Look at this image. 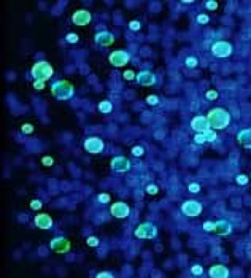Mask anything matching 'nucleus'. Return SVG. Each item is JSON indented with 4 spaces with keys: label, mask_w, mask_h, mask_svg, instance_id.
<instances>
[{
    "label": "nucleus",
    "mask_w": 251,
    "mask_h": 278,
    "mask_svg": "<svg viewBox=\"0 0 251 278\" xmlns=\"http://www.w3.org/2000/svg\"><path fill=\"white\" fill-rule=\"evenodd\" d=\"M207 119H208V124H210V129L219 130V129H224V127L229 126L230 115L224 108H213V110L208 111Z\"/></svg>",
    "instance_id": "f257e3e1"
},
{
    "label": "nucleus",
    "mask_w": 251,
    "mask_h": 278,
    "mask_svg": "<svg viewBox=\"0 0 251 278\" xmlns=\"http://www.w3.org/2000/svg\"><path fill=\"white\" fill-rule=\"evenodd\" d=\"M51 94L57 100H68L73 97L75 89L67 80H59V81H54L51 84Z\"/></svg>",
    "instance_id": "f03ea898"
},
{
    "label": "nucleus",
    "mask_w": 251,
    "mask_h": 278,
    "mask_svg": "<svg viewBox=\"0 0 251 278\" xmlns=\"http://www.w3.org/2000/svg\"><path fill=\"white\" fill-rule=\"evenodd\" d=\"M30 75L34 76V81H45L46 83L54 75V68L46 61H40V62L34 64L32 70H30Z\"/></svg>",
    "instance_id": "7ed1b4c3"
},
{
    "label": "nucleus",
    "mask_w": 251,
    "mask_h": 278,
    "mask_svg": "<svg viewBox=\"0 0 251 278\" xmlns=\"http://www.w3.org/2000/svg\"><path fill=\"white\" fill-rule=\"evenodd\" d=\"M134 234L137 239H154L157 235V227L153 222H142Z\"/></svg>",
    "instance_id": "20e7f679"
},
{
    "label": "nucleus",
    "mask_w": 251,
    "mask_h": 278,
    "mask_svg": "<svg viewBox=\"0 0 251 278\" xmlns=\"http://www.w3.org/2000/svg\"><path fill=\"white\" fill-rule=\"evenodd\" d=\"M105 148V143L100 137H89L84 140V149L91 154H99Z\"/></svg>",
    "instance_id": "39448f33"
},
{
    "label": "nucleus",
    "mask_w": 251,
    "mask_h": 278,
    "mask_svg": "<svg viewBox=\"0 0 251 278\" xmlns=\"http://www.w3.org/2000/svg\"><path fill=\"white\" fill-rule=\"evenodd\" d=\"M108 61H110V64L113 65V67H124L126 64L130 61V56H129L127 51L118 49V51H113V52L110 54Z\"/></svg>",
    "instance_id": "423d86ee"
},
{
    "label": "nucleus",
    "mask_w": 251,
    "mask_h": 278,
    "mask_svg": "<svg viewBox=\"0 0 251 278\" xmlns=\"http://www.w3.org/2000/svg\"><path fill=\"white\" fill-rule=\"evenodd\" d=\"M181 212H183L186 216L189 218H196L202 213V205L197 200H186L183 205H181Z\"/></svg>",
    "instance_id": "0eeeda50"
},
{
    "label": "nucleus",
    "mask_w": 251,
    "mask_h": 278,
    "mask_svg": "<svg viewBox=\"0 0 251 278\" xmlns=\"http://www.w3.org/2000/svg\"><path fill=\"white\" fill-rule=\"evenodd\" d=\"M212 52L216 57H229L232 54V45L227 43V41H216V43L212 46Z\"/></svg>",
    "instance_id": "6e6552de"
},
{
    "label": "nucleus",
    "mask_w": 251,
    "mask_h": 278,
    "mask_svg": "<svg viewBox=\"0 0 251 278\" xmlns=\"http://www.w3.org/2000/svg\"><path fill=\"white\" fill-rule=\"evenodd\" d=\"M110 213H111V216H115L118 219H124V218L129 216L130 208H129L127 203H124V202H116V203H111Z\"/></svg>",
    "instance_id": "1a4fd4ad"
},
{
    "label": "nucleus",
    "mask_w": 251,
    "mask_h": 278,
    "mask_svg": "<svg viewBox=\"0 0 251 278\" xmlns=\"http://www.w3.org/2000/svg\"><path fill=\"white\" fill-rule=\"evenodd\" d=\"M111 165V170H115L118 173H124V172H129L130 170V162L129 159H126L122 156H118V157H113L110 162Z\"/></svg>",
    "instance_id": "9d476101"
},
{
    "label": "nucleus",
    "mask_w": 251,
    "mask_h": 278,
    "mask_svg": "<svg viewBox=\"0 0 251 278\" xmlns=\"http://www.w3.org/2000/svg\"><path fill=\"white\" fill-rule=\"evenodd\" d=\"M49 246H51L52 251L62 254V253H67L68 249H70V242H68L65 237H56V239L51 240Z\"/></svg>",
    "instance_id": "9b49d317"
},
{
    "label": "nucleus",
    "mask_w": 251,
    "mask_h": 278,
    "mask_svg": "<svg viewBox=\"0 0 251 278\" xmlns=\"http://www.w3.org/2000/svg\"><path fill=\"white\" fill-rule=\"evenodd\" d=\"M91 19H92V15H91L88 10H78V11L73 13V16H72L73 24H76V25H80V27L89 24Z\"/></svg>",
    "instance_id": "f8f14e48"
},
{
    "label": "nucleus",
    "mask_w": 251,
    "mask_h": 278,
    "mask_svg": "<svg viewBox=\"0 0 251 278\" xmlns=\"http://www.w3.org/2000/svg\"><path fill=\"white\" fill-rule=\"evenodd\" d=\"M191 127L197 134H203V132H207L208 129H210V124H208L207 116H196L191 121Z\"/></svg>",
    "instance_id": "ddd939ff"
},
{
    "label": "nucleus",
    "mask_w": 251,
    "mask_h": 278,
    "mask_svg": "<svg viewBox=\"0 0 251 278\" xmlns=\"http://www.w3.org/2000/svg\"><path fill=\"white\" fill-rule=\"evenodd\" d=\"M113 41H115V35L108 30H102L99 34H95V43L100 46H110L113 45Z\"/></svg>",
    "instance_id": "4468645a"
},
{
    "label": "nucleus",
    "mask_w": 251,
    "mask_h": 278,
    "mask_svg": "<svg viewBox=\"0 0 251 278\" xmlns=\"http://www.w3.org/2000/svg\"><path fill=\"white\" fill-rule=\"evenodd\" d=\"M137 83L142 86H153L156 83V76L153 75L149 70H143L137 75Z\"/></svg>",
    "instance_id": "2eb2a0df"
},
{
    "label": "nucleus",
    "mask_w": 251,
    "mask_h": 278,
    "mask_svg": "<svg viewBox=\"0 0 251 278\" xmlns=\"http://www.w3.org/2000/svg\"><path fill=\"white\" fill-rule=\"evenodd\" d=\"M34 222H35V226H37L38 229H51V227H52V218H51L49 215H46V213L37 215L35 219H34Z\"/></svg>",
    "instance_id": "dca6fc26"
},
{
    "label": "nucleus",
    "mask_w": 251,
    "mask_h": 278,
    "mask_svg": "<svg viewBox=\"0 0 251 278\" xmlns=\"http://www.w3.org/2000/svg\"><path fill=\"white\" fill-rule=\"evenodd\" d=\"M208 275L213 276V278H226V276H229V269H227L226 266H221V264H218V266L210 267V270H208Z\"/></svg>",
    "instance_id": "f3484780"
},
{
    "label": "nucleus",
    "mask_w": 251,
    "mask_h": 278,
    "mask_svg": "<svg viewBox=\"0 0 251 278\" xmlns=\"http://www.w3.org/2000/svg\"><path fill=\"white\" fill-rule=\"evenodd\" d=\"M215 232H216L218 235H229V234L232 232L230 222H229V221H224V219L216 221V222H215Z\"/></svg>",
    "instance_id": "a211bd4d"
},
{
    "label": "nucleus",
    "mask_w": 251,
    "mask_h": 278,
    "mask_svg": "<svg viewBox=\"0 0 251 278\" xmlns=\"http://www.w3.org/2000/svg\"><path fill=\"white\" fill-rule=\"evenodd\" d=\"M237 140H239V143L248 149H251V129H243L239 132V135H237Z\"/></svg>",
    "instance_id": "6ab92c4d"
},
{
    "label": "nucleus",
    "mask_w": 251,
    "mask_h": 278,
    "mask_svg": "<svg viewBox=\"0 0 251 278\" xmlns=\"http://www.w3.org/2000/svg\"><path fill=\"white\" fill-rule=\"evenodd\" d=\"M111 110H113V105H111L110 100H102L99 103V111L100 113H111Z\"/></svg>",
    "instance_id": "aec40b11"
},
{
    "label": "nucleus",
    "mask_w": 251,
    "mask_h": 278,
    "mask_svg": "<svg viewBox=\"0 0 251 278\" xmlns=\"http://www.w3.org/2000/svg\"><path fill=\"white\" fill-rule=\"evenodd\" d=\"M203 137H205V142H215L216 140V132L213 129H208L207 132H203Z\"/></svg>",
    "instance_id": "412c9836"
},
{
    "label": "nucleus",
    "mask_w": 251,
    "mask_h": 278,
    "mask_svg": "<svg viewBox=\"0 0 251 278\" xmlns=\"http://www.w3.org/2000/svg\"><path fill=\"white\" fill-rule=\"evenodd\" d=\"M185 65H186L188 68H194V67L197 65V59H196V57H186Z\"/></svg>",
    "instance_id": "4be33fe9"
},
{
    "label": "nucleus",
    "mask_w": 251,
    "mask_h": 278,
    "mask_svg": "<svg viewBox=\"0 0 251 278\" xmlns=\"http://www.w3.org/2000/svg\"><path fill=\"white\" fill-rule=\"evenodd\" d=\"M203 230H205V232H215V222L205 221V222H203Z\"/></svg>",
    "instance_id": "5701e85b"
},
{
    "label": "nucleus",
    "mask_w": 251,
    "mask_h": 278,
    "mask_svg": "<svg viewBox=\"0 0 251 278\" xmlns=\"http://www.w3.org/2000/svg\"><path fill=\"white\" fill-rule=\"evenodd\" d=\"M237 183L239 185H242V186H245V185H248V181H249V178L246 176V175H237Z\"/></svg>",
    "instance_id": "b1692460"
},
{
    "label": "nucleus",
    "mask_w": 251,
    "mask_h": 278,
    "mask_svg": "<svg viewBox=\"0 0 251 278\" xmlns=\"http://www.w3.org/2000/svg\"><path fill=\"white\" fill-rule=\"evenodd\" d=\"M143 153H145V149H143L142 146H134V148H132V154H134L135 157L143 156Z\"/></svg>",
    "instance_id": "393cba45"
},
{
    "label": "nucleus",
    "mask_w": 251,
    "mask_h": 278,
    "mask_svg": "<svg viewBox=\"0 0 251 278\" xmlns=\"http://www.w3.org/2000/svg\"><path fill=\"white\" fill-rule=\"evenodd\" d=\"M157 102H159V97H157V95H148V97H146V103H148V105H157Z\"/></svg>",
    "instance_id": "a878e982"
},
{
    "label": "nucleus",
    "mask_w": 251,
    "mask_h": 278,
    "mask_svg": "<svg viewBox=\"0 0 251 278\" xmlns=\"http://www.w3.org/2000/svg\"><path fill=\"white\" fill-rule=\"evenodd\" d=\"M86 243H88L89 246H99V239L94 237V235H91V237H88Z\"/></svg>",
    "instance_id": "bb28decb"
},
{
    "label": "nucleus",
    "mask_w": 251,
    "mask_h": 278,
    "mask_svg": "<svg viewBox=\"0 0 251 278\" xmlns=\"http://www.w3.org/2000/svg\"><path fill=\"white\" fill-rule=\"evenodd\" d=\"M205 97L208 100H215V99H218V92L216 91H207L205 92Z\"/></svg>",
    "instance_id": "cd10ccee"
},
{
    "label": "nucleus",
    "mask_w": 251,
    "mask_h": 278,
    "mask_svg": "<svg viewBox=\"0 0 251 278\" xmlns=\"http://www.w3.org/2000/svg\"><path fill=\"white\" fill-rule=\"evenodd\" d=\"M191 273H192V275H202V273H203V269H202L200 266H192V267H191Z\"/></svg>",
    "instance_id": "c85d7f7f"
},
{
    "label": "nucleus",
    "mask_w": 251,
    "mask_h": 278,
    "mask_svg": "<svg viewBox=\"0 0 251 278\" xmlns=\"http://www.w3.org/2000/svg\"><path fill=\"white\" fill-rule=\"evenodd\" d=\"M157 186H154V185H148L146 186V192L148 194H151V196H154V194H157Z\"/></svg>",
    "instance_id": "c756f323"
},
{
    "label": "nucleus",
    "mask_w": 251,
    "mask_h": 278,
    "mask_svg": "<svg viewBox=\"0 0 251 278\" xmlns=\"http://www.w3.org/2000/svg\"><path fill=\"white\" fill-rule=\"evenodd\" d=\"M21 130H22L24 134H32V132H34V127H32V124H22Z\"/></svg>",
    "instance_id": "7c9ffc66"
},
{
    "label": "nucleus",
    "mask_w": 251,
    "mask_h": 278,
    "mask_svg": "<svg viewBox=\"0 0 251 278\" xmlns=\"http://www.w3.org/2000/svg\"><path fill=\"white\" fill-rule=\"evenodd\" d=\"M196 21H197L199 24H207L208 21H210V18H208L207 15H199V16L196 18Z\"/></svg>",
    "instance_id": "2f4dec72"
},
{
    "label": "nucleus",
    "mask_w": 251,
    "mask_h": 278,
    "mask_svg": "<svg viewBox=\"0 0 251 278\" xmlns=\"http://www.w3.org/2000/svg\"><path fill=\"white\" fill-rule=\"evenodd\" d=\"M122 76H124L126 80H127V81H130V80H134V78H137V75H135V73H134L132 70H126Z\"/></svg>",
    "instance_id": "473e14b6"
},
{
    "label": "nucleus",
    "mask_w": 251,
    "mask_h": 278,
    "mask_svg": "<svg viewBox=\"0 0 251 278\" xmlns=\"http://www.w3.org/2000/svg\"><path fill=\"white\" fill-rule=\"evenodd\" d=\"M129 29L130 30H140V22L138 21H130L129 22Z\"/></svg>",
    "instance_id": "72a5a7b5"
},
{
    "label": "nucleus",
    "mask_w": 251,
    "mask_h": 278,
    "mask_svg": "<svg viewBox=\"0 0 251 278\" xmlns=\"http://www.w3.org/2000/svg\"><path fill=\"white\" fill-rule=\"evenodd\" d=\"M67 41H68V43H78V35L76 34H68L67 35Z\"/></svg>",
    "instance_id": "f704fd0d"
},
{
    "label": "nucleus",
    "mask_w": 251,
    "mask_h": 278,
    "mask_svg": "<svg viewBox=\"0 0 251 278\" xmlns=\"http://www.w3.org/2000/svg\"><path fill=\"white\" fill-rule=\"evenodd\" d=\"M188 189H189L192 194H196V192H199V191H200V186H199L197 183H191V185L188 186Z\"/></svg>",
    "instance_id": "c9c22d12"
},
{
    "label": "nucleus",
    "mask_w": 251,
    "mask_h": 278,
    "mask_svg": "<svg viewBox=\"0 0 251 278\" xmlns=\"http://www.w3.org/2000/svg\"><path fill=\"white\" fill-rule=\"evenodd\" d=\"M194 142H196L197 145H202V143H205V137H203V134H197L196 137H194Z\"/></svg>",
    "instance_id": "e433bc0d"
},
{
    "label": "nucleus",
    "mask_w": 251,
    "mask_h": 278,
    "mask_svg": "<svg viewBox=\"0 0 251 278\" xmlns=\"http://www.w3.org/2000/svg\"><path fill=\"white\" fill-rule=\"evenodd\" d=\"M34 88H35L37 91L45 89V81H34Z\"/></svg>",
    "instance_id": "4c0bfd02"
},
{
    "label": "nucleus",
    "mask_w": 251,
    "mask_h": 278,
    "mask_svg": "<svg viewBox=\"0 0 251 278\" xmlns=\"http://www.w3.org/2000/svg\"><path fill=\"white\" fill-rule=\"evenodd\" d=\"M97 199H99V202H102V203H108L110 202V196H108V194H100Z\"/></svg>",
    "instance_id": "58836bf2"
},
{
    "label": "nucleus",
    "mask_w": 251,
    "mask_h": 278,
    "mask_svg": "<svg viewBox=\"0 0 251 278\" xmlns=\"http://www.w3.org/2000/svg\"><path fill=\"white\" fill-rule=\"evenodd\" d=\"M30 208H32V210H40V208H41V202L40 200H32L30 202Z\"/></svg>",
    "instance_id": "ea45409f"
},
{
    "label": "nucleus",
    "mask_w": 251,
    "mask_h": 278,
    "mask_svg": "<svg viewBox=\"0 0 251 278\" xmlns=\"http://www.w3.org/2000/svg\"><path fill=\"white\" fill-rule=\"evenodd\" d=\"M111 276H113L111 272H99L97 273V278H111Z\"/></svg>",
    "instance_id": "a19ab883"
},
{
    "label": "nucleus",
    "mask_w": 251,
    "mask_h": 278,
    "mask_svg": "<svg viewBox=\"0 0 251 278\" xmlns=\"http://www.w3.org/2000/svg\"><path fill=\"white\" fill-rule=\"evenodd\" d=\"M208 10H216L218 8V3L216 2H207V5H205Z\"/></svg>",
    "instance_id": "79ce46f5"
},
{
    "label": "nucleus",
    "mask_w": 251,
    "mask_h": 278,
    "mask_svg": "<svg viewBox=\"0 0 251 278\" xmlns=\"http://www.w3.org/2000/svg\"><path fill=\"white\" fill-rule=\"evenodd\" d=\"M41 161H43V164H45L46 167H49V165H52V159H51V157H43V159H41Z\"/></svg>",
    "instance_id": "37998d69"
}]
</instances>
